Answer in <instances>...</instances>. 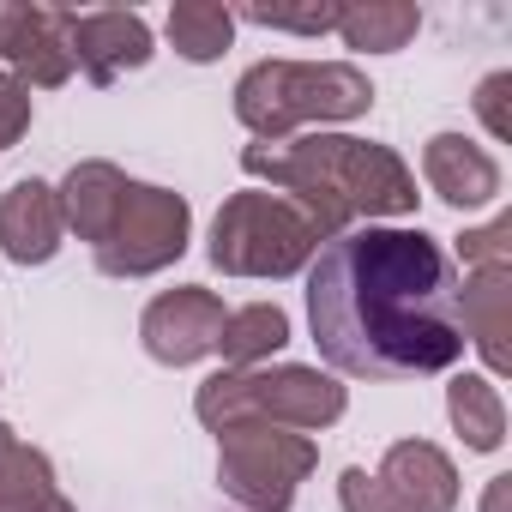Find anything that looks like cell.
<instances>
[{
    "mask_svg": "<svg viewBox=\"0 0 512 512\" xmlns=\"http://www.w3.org/2000/svg\"><path fill=\"white\" fill-rule=\"evenodd\" d=\"M344 410H350V386L338 374L302 368V362L217 368L193 392V416L211 434H229V428H296V434H320V428L344 422Z\"/></svg>",
    "mask_w": 512,
    "mask_h": 512,
    "instance_id": "277c9868",
    "label": "cell"
},
{
    "mask_svg": "<svg viewBox=\"0 0 512 512\" xmlns=\"http://www.w3.org/2000/svg\"><path fill=\"white\" fill-rule=\"evenodd\" d=\"M422 181L452 211H482V205L500 199V163H494V151L476 145V139H464V133H434L422 145Z\"/></svg>",
    "mask_w": 512,
    "mask_h": 512,
    "instance_id": "5bb4252c",
    "label": "cell"
},
{
    "mask_svg": "<svg viewBox=\"0 0 512 512\" xmlns=\"http://www.w3.org/2000/svg\"><path fill=\"white\" fill-rule=\"evenodd\" d=\"M374 109V85L356 61H253L235 79V121L260 139H296L302 127L332 133Z\"/></svg>",
    "mask_w": 512,
    "mask_h": 512,
    "instance_id": "3957f363",
    "label": "cell"
},
{
    "mask_svg": "<svg viewBox=\"0 0 512 512\" xmlns=\"http://www.w3.org/2000/svg\"><path fill=\"white\" fill-rule=\"evenodd\" d=\"M506 235H512V217H494L482 229H464L458 235V260L464 266H500L506 260Z\"/></svg>",
    "mask_w": 512,
    "mask_h": 512,
    "instance_id": "603a6c76",
    "label": "cell"
},
{
    "mask_svg": "<svg viewBox=\"0 0 512 512\" xmlns=\"http://www.w3.org/2000/svg\"><path fill=\"white\" fill-rule=\"evenodd\" d=\"M127 169H115L109 157H85V163H73L67 169V181L55 187L61 193V217H67V229L85 241V247H97L103 235H109V223H115V211H121V199H127Z\"/></svg>",
    "mask_w": 512,
    "mask_h": 512,
    "instance_id": "9a60e30c",
    "label": "cell"
},
{
    "mask_svg": "<svg viewBox=\"0 0 512 512\" xmlns=\"http://www.w3.org/2000/svg\"><path fill=\"white\" fill-rule=\"evenodd\" d=\"M308 332L332 374L422 380L464 356L458 272L422 223H356L308 266Z\"/></svg>",
    "mask_w": 512,
    "mask_h": 512,
    "instance_id": "6da1fadb",
    "label": "cell"
},
{
    "mask_svg": "<svg viewBox=\"0 0 512 512\" xmlns=\"http://www.w3.org/2000/svg\"><path fill=\"white\" fill-rule=\"evenodd\" d=\"M446 416L470 452H500L506 446V398L488 374H458L446 386Z\"/></svg>",
    "mask_w": 512,
    "mask_h": 512,
    "instance_id": "ac0fdd59",
    "label": "cell"
},
{
    "mask_svg": "<svg viewBox=\"0 0 512 512\" xmlns=\"http://www.w3.org/2000/svg\"><path fill=\"white\" fill-rule=\"evenodd\" d=\"M506 91H512V73H488L476 85V115L488 127V139H512V115H506Z\"/></svg>",
    "mask_w": 512,
    "mask_h": 512,
    "instance_id": "cb8c5ba5",
    "label": "cell"
},
{
    "mask_svg": "<svg viewBox=\"0 0 512 512\" xmlns=\"http://www.w3.org/2000/svg\"><path fill=\"white\" fill-rule=\"evenodd\" d=\"M67 49H73V73H85L91 85H115L157 55V37L139 13H121V7L73 13L67 7Z\"/></svg>",
    "mask_w": 512,
    "mask_h": 512,
    "instance_id": "8fae6325",
    "label": "cell"
},
{
    "mask_svg": "<svg viewBox=\"0 0 512 512\" xmlns=\"http://www.w3.org/2000/svg\"><path fill=\"white\" fill-rule=\"evenodd\" d=\"M284 344H290V314L278 302H247V308H229L217 356H223V368H260Z\"/></svg>",
    "mask_w": 512,
    "mask_h": 512,
    "instance_id": "d6986e66",
    "label": "cell"
},
{
    "mask_svg": "<svg viewBox=\"0 0 512 512\" xmlns=\"http://www.w3.org/2000/svg\"><path fill=\"white\" fill-rule=\"evenodd\" d=\"M223 320H229V308H223L217 290H205V284H175V290H163V296L145 302V314H139V344H145V356L163 362V368H193V362L217 356Z\"/></svg>",
    "mask_w": 512,
    "mask_h": 512,
    "instance_id": "9c48e42d",
    "label": "cell"
},
{
    "mask_svg": "<svg viewBox=\"0 0 512 512\" xmlns=\"http://www.w3.org/2000/svg\"><path fill=\"white\" fill-rule=\"evenodd\" d=\"M235 25H266V31H296V37H326L338 31L344 0H314V7H229Z\"/></svg>",
    "mask_w": 512,
    "mask_h": 512,
    "instance_id": "44dd1931",
    "label": "cell"
},
{
    "mask_svg": "<svg viewBox=\"0 0 512 512\" xmlns=\"http://www.w3.org/2000/svg\"><path fill=\"white\" fill-rule=\"evenodd\" d=\"M326 247V235L314 229V217L272 193V187H241L217 205L211 217V241H205V260L223 278H296L314 266V253Z\"/></svg>",
    "mask_w": 512,
    "mask_h": 512,
    "instance_id": "5b68a950",
    "label": "cell"
},
{
    "mask_svg": "<svg viewBox=\"0 0 512 512\" xmlns=\"http://www.w3.org/2000/svg\"><path fill=\"white\" fill-rule=\"evenodd\" d=\"M163 31H169V49H175L181 61L205 67V61H223V55H229V43H235V13L217 7V0H175L169 19H163Z\"/></svg>",
    "mask_w": 512,
    "mask_h": 512,
    "instance_id": "ffe728a7",
    "label": "cell"
},
{
    "mask_svg": "<svg viewBox=\"0 0 512 512\" xmlns=\"http://www.w3.org/2000/svg\"><path fill=\"white\" fill-rule=\"evenodd\" d=\"M31 115H37L31 85H19L13 73H0V157H7V151L31 133Z\"/></svg>",
    "mask_w": 512,
    "mask_h": 512,
    "instance_id": "7402d4cb",
    "label": "cell"
},
{
    "mask_svg": "<svg viewBox=\"0 0 512 512\" xmlns=\"http://www.w3.org/2000/svg\"><path fill=\"white\" fill-rule=\"evenodd\" d=\"M320 446L296 428H229L217 434V488L241 512H290L314 476Z\"/></svg>",
    "mask_w": 512,
    "mask_h": 512,
    "instance_id": "8992f818",
    "label": "cell"
},
{
    "mask_svg": "<svg viewBox=\"0 0 512 512\" xmlns=\"http://www.w3.org/2000/svg\"><path fill=\"white\" fill-rule=\"evenodd\" d=\"M0 61L31 91H61L73 79L67 49V7H31V0H0Z\"/></svg>",
    "mask_w": 512,
    "mask_h": 512,
    "instance_id": "30bf717a",
    "label": "cell"
},
{
    "mask_svg": "<svg viewBox=\"0 0 512 512\" xmlns=\"http://www.w3.org/2000/svg\"><path fill=\"white\" fill-rule=\"evenodd\" d=\"M67 241V217H61V193L49 181H13L0 193V253L13 266H49Z\"/></svg>",
    "mask_w": 512,
    "mask_h": 512,
    "instance_id": "4fadbf2b",
    "label": "cell"
},
{
    "mask_svg": "<svg viewBox=\"0 0 512 512\" xmlns=\"http://www.w3.org/2000/svg\"><path fill=\"white\" fill-rule=\"evenodd\" d=\"M241 169L253 181H266L272 193L296 199L314 229L332 241L356 223H380V217H410L416 211V169L380 145V139H356V133H296L278 145L253 139L241 151Z\"/></svg>",
    "mask_w": 512,
    "mask_h": 512,
    "instance_id": "7a4b0ae2",
    "label": "cell"
},
{
    "mask_svg": "<svg viewBox=\"0 0 512 512\" xmlns=\"http://www.w3.org/2000/svg\"><path fill=\"white\" fill-rule=\"evenodd\" d=\"M506 494H512V476H494L482 494V512H506Z\"/></svg>",
    "mask_w": 512,
    "mask_h": 512,
    "instance_id": "d4e9b609",
    "label": "cell"
},
{
    "mask_svg": "<svg viewBox=\"0 0 512 512\" xmlns=\"http://www.w3.org/2000/svg\"><path fill=\"white\" fill-rule=\"evenodd\" d=\"M458 332L488 362V380L500 386V374L512 368V350H506V338H512V266L506 260L470 266L458 278Z\"/></svg>",
    "mask_w": 512,
    "mask_h": 512,
    "instance_id": "7c38bea8",
    "label": "cell"
},
{
    "mask_svg": "<svg viewBox=\"0 0 512 512\" xmlns=\"http://www.w3.org/2000/svg\"><path fill=\"white\" fill-rule=\"evenodd\" d=\"M187 241H193V205L175 187L127 181V199L91 253L103 278H157L187 253Z\"/></svg>",
    "mask_w": 512,
    "mask_h": 512,
    "instance_id": "52a82bcc",
    "label": "cell"
},
{
    "mask_svg": "<svg viewBox=\"0 0 512 512\" xmlns=\"http://www.w3.org/2000/svg\"><path fill=\"white\" fill-rule=\"evenodd\" d=\"M344 512H458V464L434 440H392L374 470L338 476Z\"/></svg>",
    "mask_w": 512,
    "mask_h": 512,
    "instance_id": "ba28073f",
    "label": "cell"
},
{
    "mask_svg": "<svg viewBox=\"0 0 512 512\" xmlns=\"http://www.w3.org/2000/svg\"><path fill=\"white\" fill-rule=\"evenodd\" d=\"M0 512H79L61 494L49 452L19 440L13 422H0Z\"/></svg>",
    "mask_w": 512,
    "mask_h": 512,
    "instance_id": "2e32d148",
    "label": "cell"
},
{
    "mask_svg": "<svg viewBox=\"0 0 512 512\" xmlns=\"http://www.w3.org/2000/svg\"><path fill=\"white\" fill-rule=\"evenodd\" d=\"M416 31H422V7H410V0H356L338 13V37L356 55H398L416 43Z\"/></svg>",
    "mask_w": 512,
    "mask_h": 512,
    "instance_id": "e0dca14e",
    "label": "cell"
}]
</instances>
